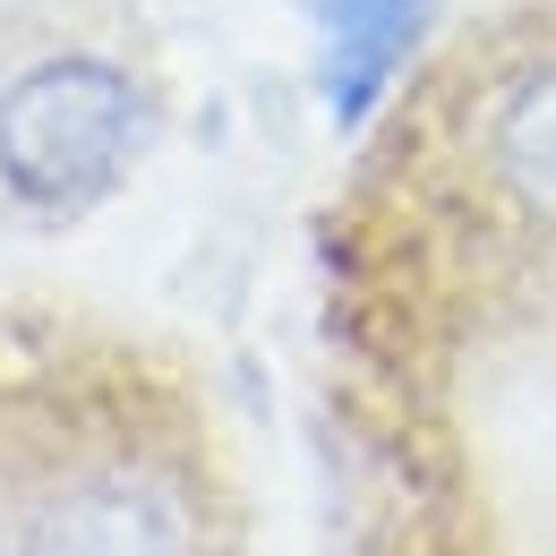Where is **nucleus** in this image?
<instances>
[{
    "label": "nucleus",
    "mask_w": 556,
    "mask_h": 556,
    "mask_svg": "<svg viewBox=\"0 0 556 556\" xmlns=\"http://www.w3.org/2000/svg\"><path fill=\"white\" fill-rule=\"evenodd\" d=\"M138 138H146L138 86L103 61H43L0 103V172L17 198H52V206L86 198L129 163Z\"/></svg>",
    "instance_id": "1"
},
{
    "label": "nucleus",
    "mask_w": 556,
    "mask_h": 556,
    "mask_svg": "<svg viewBox=\"0 0 556 556\" xmlns=\"http://www.w3.org/2000/svg\"><path fill=\"white\" fill-rule=\"evenodd\" d=\"M26 556H180V540H172V514L146 488L86 480V488L43 505Z\"/></svg>",
    "instance_id": "2"
},
{
    "label": "nucleus",
    "mask_w": 556,
    "mask_h": 556,
    "mask_svg": "<svg viewBox=\"0 0 556 556\" xmlns=\"http://www.w3.org/2000/svg\"><path fill=\"white\" fill-rule=\"evenodd\" d=\"M496 172L514 180V198L556 214V70H540L496 121Z\"/></svg>",
    "instance_id": "4"
},
{
    "label": "nucleus",
    "mask_w": 556,
    "mask_h": 556,
    "mask_svg": "<svg viewBox=\"0 0 556 556\" xmlns=\"http://www.w3.org/2000/svg\"><path fill=\"white\" fill-rule=\"evenodd\" d=\"M317 17H326V77H334L343 112H359L419 43L428 0H317Z\"/></svg>",
    "instance_id": "3"
}]
</instances>
